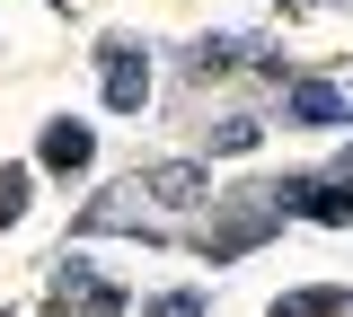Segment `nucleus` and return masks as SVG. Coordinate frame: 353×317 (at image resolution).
Segmentation results:
<instances>
[{
  "mask_svg": "<svg viewBox=\"0 0 353 317\" xmlns=\"http://www.w3.org/2000/svg\"><path fill=\"white\" fill-rule=\"evenodd\" d=\"M97 80H106V106L115 115H141L150 106V53L132 45V36H106L97 45Z\"/></svg>",
  "mask_w": 353,
  "mask_h": 317,
  "instance_id": "f257e3e1",
  "label": "nucleus"
},
{
  "mask_svg": "<svg viewBox=\"0 0 353 317\" xmlns=\"http://www.w3.org/2000/svg\"><path fill=\"white\" fill-rule=\"evenodd\" d=\"M53 317H124V291H115L97 265L62 256V265H53Z\"/></svg>",
  "mask_w": 353,
  "mask_h": 317,
  "instance_id": "f03ea898",
  "label": "nucleus"
},
{
  "mask_svg": "<svg viewBox=\"0 0 353 317\" xmlns=\"http://www.w3.org/2000/svg\"><path fill=\"white\" fill-rule=\"evenodd\" d=\"M88 159H97V133H88L80 115H53L36 133V168H53V177H80Z\"/></svg>",
  "mask_w": 353,
  "mask_h": 317,
  "instance_id": "7ed1b4c3",
  "label": "nucleus"
},
{
  "mask_svg": "<svg viewBox=\"0 0 353 317\" xmlns=\"http://www.w3.org/2000/svg\"><path fill=\"white\" fill-rule=\"evenodd\" d=\"M283 212H309L318 229H345L353 221V185L345 177H292L283 185Z\"/></svg>",
  "mask_w": 353,
  "mask_h": 317,
  "instance_id": "20e7f679",
  "label": "nucleus"
},
{
  "mask_svg": "<svg viewBox=\"0 0 353 317\" xmlns=\"http://www.w3.org/2000/svg\"><path fill=\"white\" fill-rule=\"evenodd\" d=\"M283 115H292V124H345L353 97H345V89H327V80H301V89L283 97Z\"/></svg>",
  "mask_w": 353,
  "mask_h": 317,
  "instance_id": "39448f33",
  "label": "nucleus"
},
{
  "mask_svg": "<svg viewBox=\"0 0 353 317\" xmlns=\"http://www.w3.org/2000/svg\"><path fill=\"white\" fill-rule=\"evenodd\" d=\"M353 309V291L345 282H318V291H292V300H274L265 317H345Z\"/></svg>",
  "mask_w": 353,
  "mask_h": 317,
  "instance_id": "423d86ee",
  "label": "nucleus"
},
{
  "mask_svg": "<svg viewBox=\"0 0 353 317\" xmlns=\"http://www.w3.org/2000/svg\"><path fill=\"white\" fill-rule=\"evenodd\" d=\"M150 203H203V168H150Z\"/></svg>",
  "mask_w": 353,
  "mask_h": 317,
  "instance_id": "0eeeda50",
  "label": "nucleus"
},
{
  "mask_svg": "<svg viewBox=\"0 0 353 317\" xmlns=\"http://www.w3.org/2000/svg\"><path fill=\"white\" fill-rule=\"evenodd\" d=\"M230 62H256V45H248V36H203V45H194V71H203V80H221Z\"/></svg>",
  "mask_w": 353,
  "mask_h": 317,
  "instance_id": "6e6552de",
  "label": "nucleus"
},
{
  "mask_svg": "<svg viewBox=\"0 0 353 317\" xmlns=\"http://www.w3.org/2000/svg\"><path fill=\"white\" fill-rule=\"evenodd\" d=\"M27 185H36L27 168H0V229H18V221H27Z\"/></svg>",
  "mask_w": 353,
  "mask_h": 317,
  "instance_id": "1a4fd4ad",
  "label": "nucleus"
},
{
  "mask_svg": "<svg viewBox=\"0 0 353 317\" xmlns=\"http://www.w3.org/2000/svg\"><path fill=\"white\" fill-rule=\"evenodd\" d=\"M248 150H256V124H248V115L212 124V159H248Z\"/></svg>",
  "mask_w": 353,
  "mask_h": 317,
  "instance_id": "9d476101",
  "label": "nucleus"
},
{
  "mask_svg": "<svg viewBox=\"0 0 353 317\" xmlns=\"http://www.w3.org/2000/svg\"><path fill=\"white\" fill-rule=\"evenodd\" d=\"M141 317H212V300H203V291H159Z\"/></svg>",
  "mask_w": 353,
  "mask_h": 317,
  "instance_id": "9b49d317",
  "label": "nucleus"
}]
</instances>
